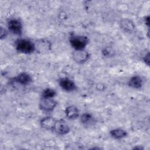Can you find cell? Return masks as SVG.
<instances>
[{
  "mask_svg": "<svg viewBox=\"0 0 150 150\" xmlns=\"http://www.w3.org/2000/svg\"><path fill=\"white\" fill-rule=\"evenodd\" d=\"M15 47L18 52L23 54H30L35 51V43L26 39H19L15 42Z\"/></svg>",
  "mask_w": 150,
  "mask_h": 150,
  "instance_id": "6da1fadb",
  "label": "cell"
},
{
  "mask_svg": "<svg viewBox=\"0 0 150 150\" xmlns=\"http://www.w3.org/2000/svg\"><path fill=\"white\" fill-rule=\"evenodd\" d=\"M88 43V39L84 36L71 35L70 38V45L74 50L84 49Z\"/></svg>",
  "mask_w": 150,
  "mask_h": 150,
  "instance_id": "7a4b0ae2",
  "label": "cell"
},
{
  "mask_svg": "<svg viewBox=\"0 0 150 150\" xmlns=\"http://www.w3.org/2000/svg\"><path fill=\"white\" fill-rule=\"evenodd\" d=\"M57 105V102L53 98H43L42 97L39 107V108L44 112L52 111Z\"/></svg>",
  "mask_w": 150,
  "mask_h": 150,
  "instance_id": "3957f363",
  "label": "cell"
},
{
  "mask_svg": "<svg viewBox=\"0 0 150 150\" xmlns=\"http://www.w3.org/2000/svg\"><path fill=\"white\" fill-rule=\"evenodd\" d=\"M72 57L75 62L82 64L89 59L90 54L84 49L74 50L72 53Z\"/></svg>",
  "mask_w": 150,
  "mask_h": 150,
  "instance_id": "277c9868",
  "label": "cell"
},
{
  "mask_svg": "<svg viewBox=\"0 0 150 150\" xmlns=\"http://www.w3.org/2000/svg\"><path fill=\"white\" fill-rule=\"evenodd\" d=\"M8 28L12 33L16 35H21L23 26L21 22L17 19H12L8 22Z\"/></svg>",
  "mask_w": 150,
  "mask_h": 150,
  "instance_id": "5b68a950",
  "label": "cell"
},
{
  "mask_svg": "<svg viewBox=\"0 0 150 150\" xmlns=\"http://www.w3.org/2000/svg\"><path fill=\"white\" fill-rule=\"evenodd\" d=\"M56 122L57 120L54 117L51 116H47L40 120V125L43 128L46 130L53 131Z\"/></svg>",
  "mask_w": 150,
  "mask_h": 150,
  "instance_id": "8992f818",
  "label": "cell"
},
{
  "mask_svg": "<svg viewBox=\"0 0 150 150\" xmlns=\"http://www.w3.org/2000/svg\"><path fill=\"white\" fill-rule=\"evenodd\" d=\"M59 84L63 90L68 92L73 91L76 88L75 83L67 77L60 79L59 80Z\"/></svg>",
  "mask_w": 150,
  "mask_h": 150,
  "instance_id": "52a82bcc",
  "label": "cell"
},
{
  "mask_svg": "<svg viewBox=\"0 0 150 150\" xmlns=\"http://www.w3.org/2000/svg\"><path fill=\"white\" fill-rule=\"evenodd\" d=\"M69 125L63 120H57L54 130L57 134L64 135L70 132Z\"/></svg>",
  "mask_w": 150,
  "mask_h": 150,
  "instance_id": "ba28073f",
  "label": "cell"
},
{
  "mask_svg": "<svg viewBox=\"0 0 150 150\" xmlns=\"http://www.w3.org/2000/svg\"><path fill=\"white\" fill-rule=\"evenodd\" d=\"M13 80L21 85H28L32 82V79L28 73L22 72L15 77Z\"/></svg>",
  "mask_w": 150,
  "mask_h": 150,
  "instance_id": "9c48e42d",
  "label": "cell"
},
{
  "mask_svg": "<svg viewBox=\"0 0 150 150\" xmlns=\"http://www.w3.org/2000/svg\"><path fill=\"white\" fill-rule=\"evenodd\" d=\"M120 25L122 30L128 33L132 32L135 28L134 22L128 18H124L121 20Z\"/></svg>",
  "mask_w": 150,
  "mask_h": 150,
  "instance_id": "30bf717a",
  "label": "cell"
},
{
  "mask_svg": "<svg viewBox=\"0 0 150 150\" xmlns=\"http://www.w3.org/2000/svg\"><path fill=\"white\" fill-rule=\"evenodd\" d=\"M65 115L69 120H74L79 116V111L74 105H69L65 109Z\"/></svg>",
  "mask_w": 150,
  "mask_h": 150,
  "instance_id": "8fae6325",
  "label": "cell"
},
{
  "mask_svg": "<svg viewBox=\"0 0 150 150\" xmlns=\"http://www.w3.org/2000/svg\"><path fill=\"white\" fill-rule=\"evenodd\" d=\"M35 50H37L40 52H47L50 49L51 43L47 40L41 39L37 41L36 43H35Z\"/></svg>",
  "mask_w": 150,
  "mask_h": 150,
  "instance_id": "7c38bea8",
  "label": "cell"
},
{
  "mask_svg": "<svg viewBox=\"0 0 150 150\" xmlns=\"http://www.w3.org/2000/svg\"><path fill=\"white\" fill-rule=\"evenodd\" d=\"M143 84V81L142 79L138 76H135L132 77L128 81V86L133 88L135 89H139L141 88Z\"/></svg>",
  "mask_w": 150,
  "mask_h": 150,
  "instance_id": "4fadbf2b",
  "label": "cell"
},
{
  "mask_svg": "<svg viewBox=\"0 0 150 150\" xmlns=\"http://www.w3.org/2000/svg\"><path fill=\"white\" fill-rule=\"evenodd\" d=\"M110 135L115 139H121L127 136V132L122 128H115L110 131Z\"/></svg>",
  "mask_w": 150,
  "mask_h": 150,
  "instance_id": "5bb4252c",
  "label": "cell"
},
{
  "mask_svg": "<svg viewBox=\"0 0 150 150\" xmlns=\"http://www.w3.org/2000/svg\"><path fill=\"white\" fill-rule=\"evenodd\" d=\"M93 117L90 113L86 112L80 117V121L84 125H89L93 122Z\"/></svg>",
  "mask_w": 150,
  "mask_h": 150,
  "instance_id": "9a60e30c",
  "label": "cell"
},
{
  "mask_svg": "<svg viewBox=\"0 0 150 150\" xmlns=\"http://www.w3.org/2000/svg\"><path fill=\"white\" fill-rule=\"evenodd\" d=\"M56 95V92L54 90L47 88L45 89L42 93V97L43 98H54Z\"/></svg>",
  "mask_w": 150,
  "mask_h": 150,
  "instance_id": "2e32d148",
  "label": "cell"
},
{
  "mask_svg": "<svg viewBox=\"0 0 150 150\" xmlns=\"http://www.w3.org/2000/svg\"><path fill=\"white\" fill-rule=\"evenodd\" d=\"M102 53L105 57H112V56H114L115 52L113 50V49L112 48H111L110 47H106L103 49Z\"/></svg>",
  "mask_w": 150,
  "mask_h": 150,
  "instance_id": "e0dca14e",
  "label": "cell"
},
{
  "mask_svg": "<svg viewBox=\"0 0 150 150\" xmlns=\"http://www.w3.org/2000/svg\"><path fill=\"white\" fill-rule=\"evenodd\" d=\"M8 35V32L4 28L1 27L0 29V38L1 39L5 38Z\"/></svg>",
  "mask_w": 150,
  "mask_h": 150,
  "instance_id": "ac0fdd59",
  "label": "cell"
},
{
  "mask_svg": "<svg viewBox=\"0 0 150 150\" xmlns=\"http://www.w3.org/2000/svg\"><path fill=\"white\" fill-rule=\"evenodd\" d=\"M144 61L147 65H149V53L146 55H145V56L144 57Z\"/></svg>",
  "mask_w": 150,
  "mask_h": 150,
  "instance_id": "d6986e66",
  "label": "cell"
},
{
  "mask_svg": "<svg viewBox=\"0 0 150 150\" xmlns=\"http://www.w3.org/2000/svg\"><path fill=\"white\" fill-rule=\"evenodd\" d=\"M134 149H143V148H141V147H138V146H137V147H135V148H134Z\"/></svg>",
  "mask_w": 150,
  "mask_h": 150,
  "instance_id": "ffe728a7",
  "label": "cell"
}]
</instances>
